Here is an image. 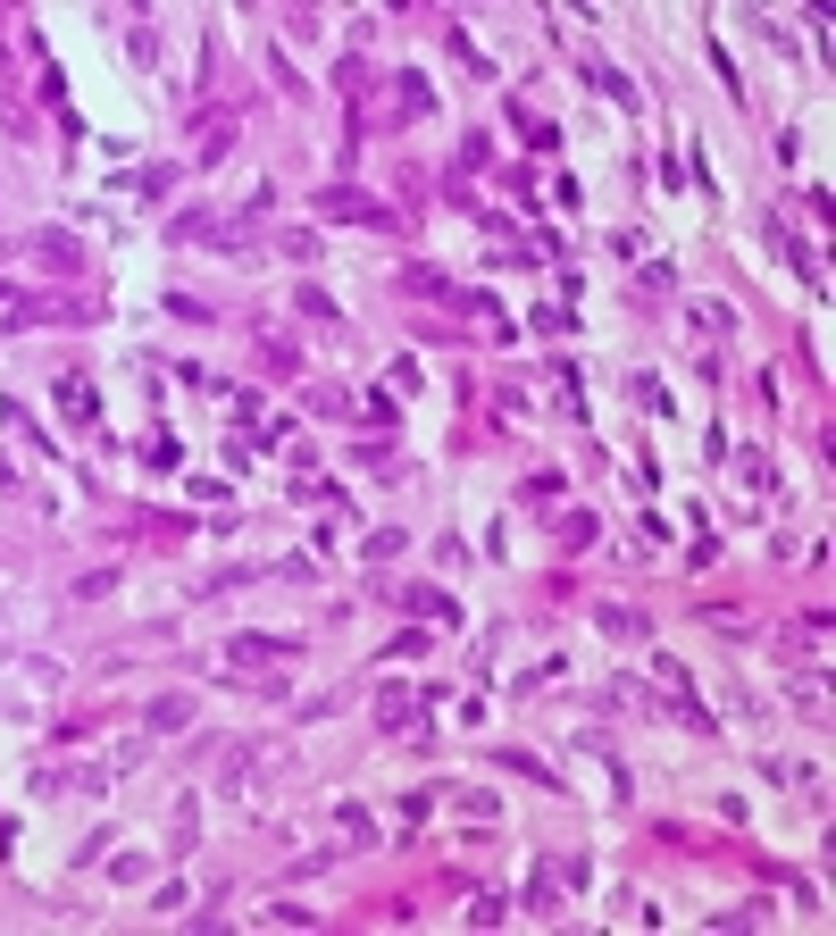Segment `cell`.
Instances as JSON below:
<instances>
[{"label": "cell", "mask_w": 836, "mask_h": 936, "mask_svg": "<svg viewBox=\"0 0 836 936\" xmlns=\"http://www.w3.org/2000/svg\"><path fill=\"white\" fill-rule=\"evenodd\" d=\"M143 728H151V736H168V728H193V702H184V694H159L151 711H143Z\"/></svg>", "instance_id": "cell-4"}, {"label": "cell", "mask_w": 836, "mask_h": 936, "mask_svg": "<svg viewBox=\"0 0 836 936\" xmlns=\"http://www.w3.org/2000/svg\"><path fill=\"white\" fill-rule=\"evenodd\" d=\"M293 636H235V661H293Z\"/></svg>", "instance_id": "cell-5"}, {"label": "cell", "mask_w": 836, "mask_h": 936, "mask_svg": "<svg viewBox=\"0 0 836 936\" xmlns=\"http://www.w3.org/2000/svg\"><path fill=\"white\" fill-rule=\"evenodd\" d=\"M469 920H477V928H494V920H502V886H477V903H469Z\"/></svg>", "instance_id": "cell-11"}, {"label": "cell", "mask_w": 836, "mask_h": 936, "mask_svg": "<svg viewBox=\"0 0 836 936\" xmlns=\"http://www.w3.org/2000/svg\"><path fill=\"white\" fill-rule=\"evenodd\" d=\"M59 410L76 418V427H92V418H101V402H92V385H84V377H59Z\"/></svg>", "instance_id": "cell-6"}, {"label": "cell", "mask_w": 836, "mask_h": 936, "mask_svg": "<svg viewBox=\"0 0 836 936\" xmlns=\"http://www.w3.org/2000/svg\"><path fill=\"white\" fill-rule=\"evenodd\" d=\"M318 209H327V218H360V226H393V209L368 201L360 184H327V193H318Z\"/></svg>", "instance_id": "cell-1"}, {"label": "cell", "mask_w": 836, "mask_h": 936, "mask_svg": "<svg viewBox=\"0 0 836 936\" xmlns=\"http://www.w3.org/2000/svg\"><path fill=\"white\" fill-rule=\"evenodd\" d=\"M193 151H201V168H209V159H226V151H235V117H226V109L193 117Z\"/></svg>", "instance_id": "cell-3"}, {"label": "cell", "mask_w": 836, "mask_h": 936, "mask_svg": "<svg viewBox=\"0 0 836 936\" xmlns=\"http://www.w3.org/2000/svg\"><path fill=\"white\" fill-rule=\"evenodd\" d=\"M377 719H385V736H418V728H427L418 694H402V686H385V694H377Z\"/></svg>", "instance_id": "cell-2"}, {"label": "cell", "mask_w": 836, "mask_h": 936, "mask_svg": "<svg viewBox=\"0 0 836 936\" xmlns=\"http://www.w3.org/2000/svg\"><path fill=\"white\" fill-rule=\"evenodd\" d=\"M402 285H410V293H427V301H460V293H452L435 268H402Z\"/></svg>", "instance_id": "cell-9"}, {"label": "cell", "mask_w": 836, "mask_h": 936, "mask_svg": "<svg viewBox=\"0 0 836 936\" xmlns=\"http://www.w3.org/2000/svg\"><path fill=\"white\" fill-rule=\"evenodd\" d=\"M402 602H410V611H418V619H452V594H435V585H410V594H402Z\"/></svg>", "instance_id": "cell-7"}, {"label": "cell", "mask_w": 836, "mask_h": 936, "mask_svg": "<svg viewBox=\"0 0 836 936\" xmlns=\"http://www.w3.org/2000/svg\"><path fill=\"white\" fill-rule=\"evenodd\" d=\"M393 92H402V109H418V117H427V109H435V92H427V84H418V76H402V84H393Z\"/></svg>", "instance_id": "cell-12"}, {"label": "cell", "mask_w": 836, "mask_h": 936, "mask_svg": "<svg viewBox=\"0 0 836 936\" xmlns=\"http://www.w3.org/2000/svg\"><path fill=\"white\" fill-rule=\"evenodd\" d=\"M168 234H176V243H193V234H218V218H209V209H176Z\"/></svg>", "instance_id": "cell-8"}, {"label": "cell", "mask_w": 836, "mask_h": 936, "mask_svg": "<svg viewBox=\"0 0 836 936\" xmlns=\"http://www.w3.org/2000/svg\"><path fill=\"white\" fill-rule=\"evenodd\" d=\"M109 585H118V569H84L76 585H67V594H76V602H101V594H109Z\"/></svg>", "instance_id": "cell-10"}]
</instances>
